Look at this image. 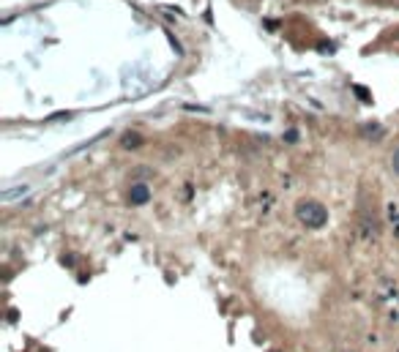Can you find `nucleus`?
Masks as SVG:
<instances>
[{"mask_svg": "<svg viewBox=\"0 0 399 352\" xmlns=\"http://www.w3.org/2000/svg\"><path fill=\"white\" fill-rule=\"evenodd\" d=\"M296 218L309 229H320L323 224L328 221V210H326V205L317 202V199H301L296 205Z\"/></svg>", "mask_w": 399, "mask_h": 352, "instance_id": "nucleus-1", "label": "nucleus"}, {"mask_svg": "<svg viewBox=\"0 0 399 352\" xmlns=\"http://www.w3.org/2000/svg\"><path fill=\"white\" fill-rule=\"evenodd\" d=\"M148 199H150V188L145 186V183H134V186L129 188V202L131 205H145Z\"/></svg>", "mask_w": 399, "mask_h": 352, "instance_id": "nucleus-2", "label": "nucleus"}, {"mask_svg": "<svg viewBox=\"0 0 399 352\" xmlns=\"http://www.w3.org/2000/svg\"><path fill=\"white\" fill-rule=\"evenodd\" d=\"M25 191H27L25 186H19V188H11V191H5V194H3V199H14V197H19V194H25Z\"/></svg>", "mask_w": 399, "mask_h": 352, "instance_id": "nucleus-3", "label": "nucleus"}, {"mask_svg": "<svg viewBox=\"0 0 399 352\" xmlns=\"http://www.w3.org/2000/svg\"><path fill=\"white\" fill-rule=\"evenodd\" d=\"M391 170H394L397 175H399V148H397L394 153H391Z\"/></svg>", "mask_w": 399, "mask_h": 352, "instance_id": "nucleus-4", "label": "nucleus"}]
</instances>
